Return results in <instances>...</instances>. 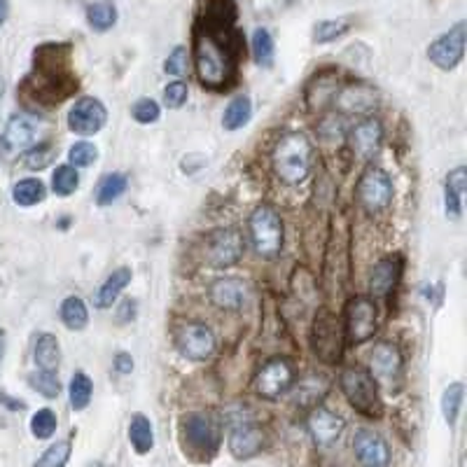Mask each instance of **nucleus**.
Here are the masks:
<instances>
[{
    "label": "nucleus",
    "mask_w": 467,
    "mask_h": 467,
    "mask_svg": "<svg viewBox=\"0 0 467 467\" xmlns=\"http://www.w3.org/2000/svg\"><path fill=\"white\" fill-rule=\"evenodd\" d=\"M3 353H5V337L0 332V360H3Z\"/></svg>",
    "instance_id": "8fccbe9b"
},
{
    "label": "nucleus",
    "mask_w": 467,
    "mask_h": 467,
    "mask_svg": "<svg viewBox=\"0 0 467 467\" xmlns=\"http://www.w3.org/2000/svg\"><path fill=\"white\" fill-rule=\"evenodd\" d=\"M54 160V148L52 145H37V148L33 150H26V154H24V166L31 171H40L45 169V166L52 164Z\"/></svg>",
    "instance_id": "ea45409f"
},
{
    "label": "nucleus",
    "mask_w": 467,
    "mask_h": 467,
    "mask_svg": "<svg viewBox=\"0 0 467 467\" xmlns=\"http://www.w3.org/2000/svg\"><path fill=\"white\" fill-rule=\"evenodd\" d=\"M31 431L37 440H47L57 431V416H54L52 409H40L36 416L31 419Z\"/></svg>",
    "instance_id": "4c0bfd02"
},
{
    "label": "nucleus",
    "mask_w": 467,
    "mask_h": 467,
    "mask_svg": "<svg viewBox=\"0 0 467 467\" xmlns=\"http://www.w3.org/2000/svg\"><path fill=\"white\" fill-rule=\"evenodd\" d=\"M70 404H73L78 411L85 409L91 402V393H94V386H91L89 377L85 372H75V377L70 379Z\"/></svg>",
    "instance_id": "72a5a7b5"
},
{
    "label": "nucleus",
    "mask_w": 467,
    "mask_h": 467,
    "mask_svg": "<svg viewBox=\"0 0 467 467\" xmlns=\"http://www.w3.org/2000/svg\"><path fill=\"white\" fill-rule=\"evenodd\" d=\"M400 276H402V257L390 255L383 257L377 266H372L369 271V292L372 297H388L393 287L398 285Z\"/></svg>",
    "instance_id": "6ab92c4d"
},
{
    "label": "nucleus",
    "mask_w": 467,
    "mask_h": 467,
    "mask_svg": "<svg viewBox=\"0 0 467 467\" xmlns=\"http://www.w3.org/2000/svg\"><path fill=\"white\" fill-rule=\"evenodd\" d=\"M211 299L224 311H239L248 299V290L239 278H218L211 285Z\"/></svg>",
    "instance_id": "4be33fe9"
},
{
    "label": "nucleus",
    "mask_w": 467,
    "mask_h": 467,
    "mask_svg": "<svg viewBox=\"0 0 467 467\" xmlns=\"http://www.w3.org/2000/svg\"><path fill=\"white\" fill-rule=\"evenodd\" d=\"M292 381H295V372H292L290 362L283 358H274L257 372L255 386L257 393L265 400H278L290 390Z\"/></svg>",
    "instance_id": "9b49d317"
},
{
    "label": "nucleus",
    "mask_w": 467,
    "mask_h": 467,
    "mask_svg": "<svg viewBox=\"0 0 467 467\" xmlns=\"http://www.w3.org/2000/svg\"><path fill=\"white\" fill-rule=\"evenodd\" d=\"M244 52V40L232 26H203L194 37V58H197L199 80L208 89H224L234 80L236 61Z\"/></svg>",
    "instance_id": "f257e3e1"
},
{
    "label": "nucleus",
    "mask_w": 467,
    "mask_h": 467,
    "mask_svg": "<svg viewBox=\"0 0 467 467\" xmlns=\"http://www.w3.org/2000/svg\"><path fill=\"white\" fill-rule=\"evenodd\" d=\"M353 451H356L358 461L365 462V465H372V467H381L388 465V444L383 441L381 435L372 431H360L353 440Z\"/></svg>",
    "instance_id": "aec40b11"
},
{
    "label": "nucleus",
    "mask_w": 467,
    "mask_h": 467,
    "mask_svg": "<svg viewBox=\"0 0 467 467\" xmlns=\"http://www.w3.org/2000/svg\"><path fill=\"white\" fill-rule=\"evenodd\" d=\"M308 431H311V437H314L316 444L323 446V449H329V446L339 440L341 432H344V419L327 411V409L316 407L311 411V416H308Z\"/></svg>",
    "instance_id": "a211bd4d"
},
{
    "label": "nucleus",
    "mask_w": 467,
    "mask_h": 467,
    "mask_svg": "<svg viewBox=\"0 0 467 467\" xmlns=\"http://www.w3.org/2000/svg\"><path fill=\"white\" fill-rule=\"evenodd\" d=\"M12 199H15L19 206L28 208L36 206L37 202H43L45 199V185L37 178H26V181H19L12 190Z\"/></svg>",
    "instance_id": "cd10ccee"
},
{
    "label": "nucleus",
    "mask_w": 467,
    "mask_h": 467,
    "mask_svg": "<svg viewBox=\"0 0 467 467\" xmlns=\"http://www.w3.org/2000/svg\"><path fill=\"white\" fill-rule=\"evenodd\" d=\"M182 435L192 451L213 453L220 444V428L208 414H192L182 420Z\"/></svg>",
    "instance_id": "f8f14e48"
},
{
    "label": "nucleus",
    "mask_w": 467,
    "mask_h": 467,
    "mask_svg": "<svg viewBox=\"0 0 467 467\" xmlns=\"http://www.w3.org/2000/svg\"><path fill=\"white\" fill-rule=\"evenodd\" d=\"M129 440H131L133 449L139 453H148L154 446V435H152V425L145 416H136L129 425Z\"/></svg>",
    "instance_id": "7c9ffc66"
},
{
    "label": "nucleus",
    "mask_w": 467,
    "mask_h": 467,
    "mask_svg": "<svg viewBox=\"0 0 467 467\" xmlns=\"http://www.w3.org/2000/svg\"><path fill=\"white\" fill-rule=\"evenodd\" d=\"M96 157H99V152L91 143H75L68 152V160L73 166H89L94 164Z\"/></svg>",
    "instance_id": "37998d69"
},
{
    "label": "nucleus",
    "mask_w": 467,
    "mask_h": 467,
    "mask_svg": "<svg viewBox=\"0 0 467 467\" xmlns=\"http://www.w3.org/2000/svg\"><path fill=\"white\" fill-rule=\"evenodd\" d=\"M175 348L190 360H206L215 350V335L206 325L187 323L175 332Z\"/></svg>",
    "instance_id": "1a4fd4ad"
},
{
    "label": "nucleus",
    "mask_w": 467,
    "mask_h": 467,
    "mask_svg": "<svg viewBox=\"0 0 467 467\" xmlns=\"http://www.w3.org/2000/svg\"><path fill=\"white\" fill-rule=\"evenodd\" d=\"M87 19H89V26L94 28V31H108V28L115 26L117 10L112 3H94V5L87 10Z\"/></svg>",
    "instance_id": "473e14b6"
},
{
    "label": "nucleus",
    "mask_w": 467,
    "mask_h": 467,
    "mask_svg": "<svg viewBox=\"0 0 467 467\" xmlns=\"http://www.w3.org/2000/svg\"><path fill=\"white\" fill-rule=\"evenodd\" d=\"M131 115L136 122L140 124H152L160 119V106L152 101V99H143V101H139L136 106L131 108Z\"/></svg>",
    "instance_id": "79ce46f5"
},
{
    "label": "nucleus",
    "mask_w": 467,
    "mask_h": 467,
    "mask_svg": "<svg viewBox=\"0 0 467 467\" xmlns=\"http://www.w3.org/2000/svg\"><path fill=\"white\" fill-rule=\"evenodd\" d=\"M61 362V346L54 335H40L36 341V365L40 369H57Z\"/></svg>",
    "instance_id": "a878e982"
},
{
    "label": "nucleus",
    "mask_w": 467,
    "mask_h": 467,
    "mask_svg": "<svg viewBox=\"0 0 467 467\" xmlns=\"http://www.w3.org/2000/svg\"><path fill=\"white\" fill-rule=\"evenodd\" d=\"M314 350L320 360L329 362V365L341 360V353H344V329H341V323L329 311H320L314 323Z\"/></svg>",
    "instance_id": "423d86ee"
},
{
    "label": "nucleus",
    "mask_w": 467,
    "mask_h": 467,
    "mask_svg": "<svg viewBox=\"0 0 467 467\" xmlns=\"http://www.w3.org/2000/svg\"><path fill=\"white\" fill-rule=\"evenodd\" d=\"M7 12H10V3H7V0H0V26L5 24Z\"/></svg>",
    "instance_id": "09e8293b"
},
{
    "label": "nucleus",
    "mask_w": 467,
    "mask_h": 467,
    "mask_svg": "<svg viewBox=\"0 0 467 467\" xmlns=\"http://www.w3.org/2000/svg\"><path fill=\"white\" fill-rule=\"evenodd\" d=\"M58 49L61 47L47 45L36 54V78L40 82V99H47V101H61L68 96V91H73V87H78V82L70 78L68 57L66 54L61 57Z\"/></svg>",
    "instance_id": "7ed1b4c3"
},
{
    "label": "nucleus",
    "mask_w": 467,
    "mask_h": 467,
    "mask_svg": "<svg viewBox=\"0 0 467 467\" xmlns=\"http://www.w3.org/2000/svg\"><path fill=\"white\" fill-rule=\"evenodd\" d=\"M37 133V124L31 115H15L7 122L3 139H0V157L3 160H16L33 145Z\"/></svg>",
    "instance_id": "6e6552de"
},
{
    "label": "nucleus",
    "mask_w": 467,
    "mask_h": 467,
    "mask_svg": "<svg viewBox=\"0 0 467 467\" xmlns=\"http://www.w3.org/2000/svg\"><path fill=\"white\" fill-rule=\"evenodd\" d=\"M311 157H314V148H311L306 136L299 131H290L281 136V140L274 148L271 164H274V171L283 182L297 185L311 171Z\"/></svg>",
    "instance_id": "f03ea898"
},
{
    "label": "nucleus",
    "mask_w": 467,
    "mask_h": 467,
    "mask_svg": "<svg viewBox=\"0 0 467 467\" xmlns=\"http://www.w3.org/2000/svg\"><path fill=\"white\" fill-rule=\"evenodd\" d=\"M250 112H253V103H250L248 96L234 99L223 115V127L227 129V131H236V129H241L244 124H248Z\"/></svg>",
    "instance_id": "bb28decb"
},
{
    "label": "nucleus",
    "mask_w": 467,
    "mask_h": 467,
    "mask_svg": "<svg viewBox=\"0 0 467 467\" xmlns=\"http://www.w3.org/2000/svg\"><path fill=\"white\" fill-rule=\"evenodd\" d=\"M383 140V129L377 119H365V122L358 124L350 133V143H353V152L360 157V160H372L374 154L379 152Z\"/></svg>",
    "instance_id": "412c9836"
},
{
    "label": "nucleus",
    "mask_w": 467,
    "mask_h": 467,
    "mask_svg": "<svg viewBox=\"0 0 467 467\" xmlns=\"http://www.w3.org/2000/svg\"><path fill=\"white\" fill-rule=\"evenodd\" d=\"M129 283H131V271H129L127 266L112 271L110 276H108V281L99 287V292H96L94 304L99 308L112 306V302L122 295V290L129 285Z\"/></svg>",
    "instance_id": "b1692460"
},
{
    "label": "nucleus",
    "mask_w": 467,
    "mask_h": 467,
    "mask_svg": "<svg viewBox=\"0 0 467 467\" xmlns=\"http://www.w3.org/2000/svg\"><path fill=\"white\" fill-rule=\"evenodd\" d=\"M346 337L353 344H362V341L372 339L377 332V306L372 299L367 297H353L346 304Z\"/></svg>",
    "instance_id": "0eeeda50"
},
{
    "label": "nucleus",
    "mask_w": 467,
    "mask_h": 467,
    "mask_svg": "<svg viewBox=\"0 0 467 467\" xmlns=\"http://www.w3.org/2000/svg\"><path fill=\"white\" fill-rule=\"evenodd\" d=\"M61 320L68 329H82L89 323V311L80 297H66L61 304Z\"/></svg>",
    "instance_id": "c85d7f7f"
},
{
    "label": "nucleus",
    "mask_w": 467,
    "mask_h": 467,
    "mask_svg": "<svg viewBox=\"0 0 467 467\" xmlns=\"http://www.w3.org/2000/svg\"><path fill=\"white\" fill-rule=\"evenodd\" d=\"M108 119V112L103 108L101 101L96 99H80L75 103L68 112V127L70 131L80 133V136H91V133H99L103 129Z\"/></svg>",
    "instance_id": "2eb2a0df"
},
{
    "label": "nucleus",
    "mask_w": 467,
    "mask_h": 467,
    "mask_svg": "<svg viewBox=\"0 0 467 467\" xmlns=\"http://www.w3.org/2000/svg\"><path fill=\"white\" fill-rule=\"evenodd\" d=\"M467 187V171L465 166H458L449 173L446 178V190H444V202H446V215L453 220L461 218L462 211V194Z\"/></svg>",
    "instance_id": "5701e85b"
},
{
    "label": "nucleus",
    "mask_w": 467,
    "mask_h": 467,
    "mask_svg": "<svg viewBox=\"0 0 467 467\" xmlns=\"http://www.w3.org/2000/svg\"><path fill=\"white\" fill-rule=\"evenodd\" d=\"M253 54H255L257 64L271 68L274 66V37L266 28H257L253 33Z\"/></svg>",
    "instance_id": "f704fd0d"
},
{
    "label": "nucleus",
    "mask_w": 467,
    "mask_h": 467,
    "mask_svg": "<svg viewBox=\"0 0 467 467\" xmlns=\"http://www.w3.org/2000/svg\"><path fill=\"white\" fill-rule=\"evenodd\" d=\"M124 192H127V178L122 173H110L103 178L99 190H96V202H99V206H108V203L122 197Z\"/></svg>",
    "instance_id": "c756f323"
},
{
    "label": "nucleus",
    "mask_w": 467,
    "mask_h": 467,
    "mask_svg": "<svg viewBox=\"0 0 467 467\" xmlns=\"http://www.w3.org/2000/svg\"><path fill=\"white\" fill-rule=\"evenodd\" d=\"M70 456V441H58V444H52L47 451L43 453V458L37 461L40 467H61L66 465Z\"/></svg>",
    "instance_id": "a19ab883"
},
{
    "label": "nucleus",
    "mask_w": 467,
    "mask_h": 467,
    "mask_svg": "<svg viewBox=\"0 0 467 467\" xmlns=\"http://www.w3.org/2000/svg\"><path fill=\"white\" fill-rule=\"evenodd\" d=\"M462 54H465V24L462 22L456 24L449 33L437 37L435 43L428 47V57L441 70L456 68L462 61Z\"/></svg>",
    "instance_id": "ddd939ff"
},
{
    "label": "nucleus",
    "mask_w": 467,
    "mask_h": 467,
    "mask_svg": "<svg viewBox=\"0 0 467 467\" xmlns=\"http://www.w3.org/2000/svg\"><path fill=\"white\" fill-rule=\"evenodd\" d=\"M78 182H80V178H78V171H75L73 166H58L52 175L54 192H57L58 197H68V194H73V192L78 190Z\"/></svg>",
    "instance_id": "c9c22d12"
},
{
    "label": "nucleus",
    "mask_w": 467,
    "mask_h": 467,
    "mask_svg": "<svg viewBox=\"0 0 467 467\" xmlns=\"http://www.w3.org/2000/svg\"><path fill=\"white\" fill-rule=\"evenodd\" d=\"M320 131H323V136L332 133V139L335 140L344 139V124H341V119H337V117H327V119L320 124Z\"/></svg>",
    "instance_id": "49530a36"
},
{
    "label": "nucleus",
    "mask_w": 467,
    "mask_h": 467,
    "mask_svg": "<svg viewBox=\"0 0 467 467\" xmlns=\"http://www.w3.org/2000/svg\"><path fill=\"white\" fill-rule=\"evenodd\" d=\"M358 199L369 213H379L393 199V182L381 169H367L358 182Z\"/></svg>",
    "instance_id": "9d476101"
},
{
    "label": "nucleus",
    "mask_w": 467,
    "mask_h": 467,
    "mask_svg": "<svg viewBox=\"0 0 467 467\" xmlns=\"http://www.w3.org/2000/svg\"><path fill=\"white\" fill-rule=\"evenodd\" d=\"M369 374H372L377 381L390 386V383L402 374V353H400L398 346L390 344V341H381V344L374 346L372 372Z\"/></svg>",
    "instance_id": "f3484780"
},
{
    "label": "nucleus",
    "mask_w": 467,
    "mask_h": 467,
    "mask_svg": "<svg viewBox=\"0 0 467 467\" xmlns=\"http://www.w3.org/2000/svg\"><path fill=\"white\" fill-rule=\"evenodd\" d=\"M341 390H344L346 400L356 411L365 416H381L383 404L379 398L377 379L369 372H365L362 367H348L341 374Z\"/></svg>",
    "instance_id": "20e7f679"
},
{
    "label": "nucleus",
    "mask_w": 467,
    "mask_h": 467,
    "mask_svg": "<svg viewBox=\"0 0 467 467\" xmlns=\"http://www.w3.org/2000/svg\"><path fill=\"white\" fill-rule=\"evenodd\" d=\"M28 383L36 388L37 393H43L45 398H58V393H61V383H58L54 369H40V372L31 374Z\"/></svg>",
    "instance_id": "e433bc0d"
},
{
    "label": "nucleus",
    "mask_w": 467,
    "mask_h": 467,
    "mask_svg": "<svg viewBox=\"0 0 467 467\" xmlns=\"http://www.w3.org/2000/svg\"><path fill=\"white\" fill-rule=\"evenodd\" d=\"M262 441H265V437H262L260 428L250 420V416H244V419L232 425V432H229V451L234 453V458L244 461V458L255 456L260 451Z\"/></svg>",
    "instance_id": "dca6fc26"
},
{
    "label": "nucleus",
    "mask_w": 467,
    "mask_h": 467,
    "mask_svg": "<svg viewBox=\"0 0 467 467\" xmlns=\"http://www.w3.org/2000/svg\"><path fill=\"white\" fill-rule=\"evenodd\" d=\"M374 103H377V96H374L372 89H367V87H350V89H346L344 94L339 96L337 106H339L344 112L367 115V112L374 108Z\"/></svg>",
    "instance_id": "393cba45"
},
{
    "label": "nucleus",
    "mask_w": 467,
    "mask_h": 467,
    "mask_svg": "<svg viewBox=\"0 0 467 467\" xmlns=\"http://www.w3.org/2000/svg\"><path fill=\"white\" fill-rule=\"evenodd\" d=\"M350 24L346 19H332V22H320L316 26L314 36H316V43H332L337 37L344 36L348 31Z\"/></svg>",
    "instance_id": "58836bf2"
},
{
    "label": "nucleus",
    "mask_w": 467,
    "mask_h": 467,
    "mask_svg": "<svg viewBox=\"0 0 467 467\" xmlns=\"http://www.w3.org/2000/svg\"><path fill=\"white\" fill-rule=\"evenodd\" d=\"M244 255V239L236 229H218L208 236L206 257L213 266H232Z\"/></svg>",
    "instance_id": "4468645a"
},
{
    "label": "nucleus",
    "mask_w": 467,
    "mask_h": 467,
    "mask_svg": "<svg viewBox=\"0 0 467 467\" xmlns=\"http://www.w3.org/2000/svg\"><path fill=\"white\" fill-rule=\"evenodd\" d=\"M164 70L169 75H173V78H182V75L187 73V52H185V47H175L173 52H171V57L166 58Z\"/></svg>",
    "instance_id": "c03bdc74"
},
{
    "label": "nucleus",
    "mask_w": 467,
    "mask_h": 467,
    "mask_svg": "<svg viewBox=\"0 0 467 467\" xmlns=\"http://www.w3.org/2000/svg\"><path fill=\"white\" fill-rule=\"evenodd\" d=\"M187 101V87L182 85V82H173V85H169L164 89V103L169 108H182Z\"/></svg>",
    "instance_id": "a18cd8bd"
},
{
    "label": "nucleus",
    "mask_w": 467,
    "mask_h": 467,
    "mask_svg": "<svg viewBox=\"0 0 467 467\" xmlns=\"http://www.w3.org/2000/svg\"><path fill=\"white\" fill-rule=\"evenodd\" d=\"M250 241L262 257H274L283 248V223L281 215L271 206H260L253 211L248 220Z\"/></svg>",
    "instance_id": "39448f33"
},
{
    "label": "nucleus",
    "mask_w": 467,
    "mask_h": 467,
    "mask_svg": "<svg viewBox=\"0 0 467 467\" xmlns=\"http://www.w3.org/2000/svg\"><path fill=\"white\" fill-rule=\"evenodd\" d=\"M462 395H465V386L462 383H451L444 390V395H441V411H444V419L449 425H456L458 414H461Z\"/></svg>",
    "instance_id": "2f4dec72"
},
{
    "label": "nucleus",
    "mask_w": 467,
    "mask_h": 467,
    "mask_svg": "<svg viewBox=\"0 0 467 467\" xmlns=\"http://www.w3.org/2000/svg\"><path fill=\"white\" fill-rule=\"evenodd\" d=\"M131 369H133V360H131V356H129V353H117L115 356V372L117 374H131Z\"/></svg>",
    "instance_id": "de8ad7c7"
}]
</instances>
